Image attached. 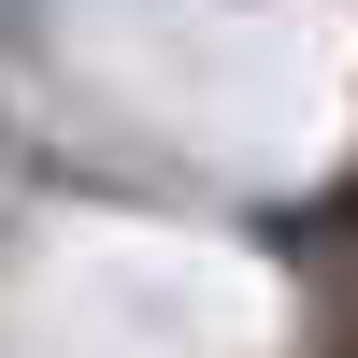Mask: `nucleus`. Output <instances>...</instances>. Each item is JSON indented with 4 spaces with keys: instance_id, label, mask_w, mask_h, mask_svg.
I'll list each match as a JSON object with an SVG mask.
<instances>
[{
    "instance_id": "1",
    "label": "nucleus",
    "mask_w": 358,
    "mask_h": 358,
    "mask_svg": "<svg viewBox=\"0 0 358 358\" xmlns=\"http://www.w3.org/2000/svg\"><path fill=\"white\" fill-rule=\"evenodd\" d=\"M344 215H358V187H344Z\"/></svg>"
}]
</instances>
